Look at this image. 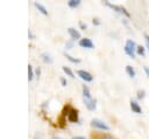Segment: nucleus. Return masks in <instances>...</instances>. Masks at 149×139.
<instances>
[{
  "instance_id": "1",
  "label": "nucleus",
  "mask_w": 149,
  "mask_h": 139,
  "mask_svg": "<svg viewBox=\"0 0 149 139\" xmlns=\"http://www.w3.org/2000/svg\"><path fill=\"white\" fill-rule=\"evenodd\" d=\"M136 44L133 40H127L126 46H125V51L128 56H130L132 58H135V53H136Z\"/></svg>"
},
{
  "instance_id": "2",
  "label": "nucleus",
  "mask_w": 149,
  "mask_h": 139,
  "mask_svg": "<svg viewBox=\"0 0 149 139\" xmlns=\"http://www.w3.org/2000/svg\"><path fill=\"white\" fill-rule=\"evenodd\" d=\"M64 114H68V119L72 123L78 121V112L74 109H71L70 106H66L64 109Z\"/></svg>"
},
{
  "instance_id": "3",
  "label": "nucleus",
  "mask_w": 149,
  "mask_h": 139,
  "mask_svg": "<svg viewBox=\"0 0 149 139\" xmlns=\"http://www.w3.org/2000/svg\"><path fill=\"white\" fill-rule=\"evenodd\" d=\"M91 126H93L95 128H99V130H109V126L108 125H106L102 120L97 119V118H94V119L91 120Z\"/></svg>"
},
{
  "instance_id": "4",
  "label": "nucleus",
  "mask_w": 149,
  "mask_h": 139,
  "mask_svg": "<svg viewBox=\"0 0 149 139\" xmlns=\"http://www.w3.org/2000/svg\"><path fill=\"white\" fill-rule=\"evenodd\" d=\"M106 4V6H108V7H111L112 9H114V11H116L118 13H122V14H125L126 16H129V13L126 11V8L125 7H122V6H118V5H114V4H111V2H105Z\"/></svg>"
},
{
  "instance_id": "5",
  "label": "nucleus",
  "mask_w": 149,
  "mask_h": 139,
  "mask_svg": "<svg viewBox=\"0 0 149 139\" xmlns=\"http://www.w3.org/2000/svg\"><path fill=\"white\" fill-rule=\"evenodd\" d=\"M77 74H78V76H79L81 79H84L85 82H91V81L93 79V76H92L90 72L85 71V70H78Z\"/></svg>"
},
{
  "instance_id": "6",
  "label": "nucleus",
  "mask_w": 149,
  "mask_h": 139,
  "mask_svg": "<svg viewBox=\"0 0 149 139\" xmlns=\"http://www.w3.org/2000/svg\"><path fill=\"white\" fill-rule=\"evenodd\" d=\"M79 46L83 48H93V42L90 39H81L79 41Z\"/></svg>"
},
{
  "instance_id": "7",
  "label": "nucleus",
  "mask_w": 149,
  "mask_h": 139,
  "mask_svg": "<svg viewBox=\"0 0 149 139\" xmlns=\"http://www.w3.org/2000/svg\"><path fill=\"white\" fill-rule=\"evenodd\" d=\"M84 103H85V106L88 109V110H94L95 109V99L93 98H90V99H86L84 98Z\"/></svg>"
},
{
  "instance_id": "8",
  "label": "nucleus",
  "mask_w": 149,
  "mask_h": 139,
  "mask_svg": "<svg viewBox=\"0 0 149 139\" xmlns=\"http://www.w3.org/2000/svg\"><path fill=\"white\" fill-rule=\"evenodd\" d=\"M68 32H69L70 36H71L73 40H76V39H79V37H80V33H79L77 29H74V28H69V29H68Z\"/></svg>"
},
{
  "instance_id": "9",
  "label": "nucleus",
  "mask_w": 149,
  "mask_h": 139,
  "mask_svg": "<svg viewBox=\"0 0 149 139\" xmlns=\"http://www.w3.org/2000/svg\"><path fill=\"white\" fill-rule=\"evenodd\" d=\"M130 107H132V110H133L135 113H141V112H142L141 106H140L135 100H130Z\"/></svg>"
},
{
  "instance_id": "10",
  "label": "nucleus",
  "mask_w": 149,
  "mask_h": 139,
  "mask_svg": "<svg viewBox=\"0 0 149 139\" xmlns=\"http://www.w3.org/2000/svg\"><path fill=\"white\" fill-rule=\"evenodd\" d=\"M34 6L42 13V14H44V15H47L48 14V11H47V8L42 5V4H40V2H34Z\"/></svg>"
},
{
  "instance_id": "11",
  "label": "nucleus",
  "mask_w": 149,
  "mask_h": 139,
  "mask_svg": "<svg viewBox=\"0 0 149 139\" xmlns=\"http://www.w3.org/2000/svg\"><path fill=\"white\" fill-rule=\"evenodd\" d=\"M83 97L86 98V99L92 98V97H91V93H90V89H88L86 85H83Z\"/></svg>"
},
{
  "instance_id": "12",
  "label": "nucleus",
  "mask_w": 149,
  "mask_h": 139,
  "mask_svg": "<svg viewBox=\"0 0 149 139\" xmlns=\"http://www.w3.org/2000/svg\"><path fill=\"white\" fill-rule=\"evenodd\" d=\"M41 57H42L43 62H45V63H51V62H52L51 56H50L49 54H47V53H42V54H41Z\"/></svg>"
},
{
  "instance_id": "13",
  "label": "nucleus",
  "mask_w": 149,
  "mask_h": 139,
  "mask_svg": "<svg viewBox=\"0 0 149 139\" xmlns=\"http://www.w3.org/2000/svg\"><path fill=\"white\" fill-rule=\"evenodd\" d=\"M126 71H127V74L129 75V77H134V76H135V70H134L133 67L127 65V67H126Z\"/></svg>"
},
{
  "instance_id": "14",
  "label": "nucleus",
  "mask_w": 149,
  "mask_h": 139,
  "mask_svg": "<svg viewBox=\"0 0 149 139\" xmlns=\"http://www.w3.org/2000/svg\"><path fill=\"white\" fill-rule=\"evenodd\" d=\"M79 4H80V0H70V1L68 2L69 7H71V8H74V7L79 6Z\"/></svg>"
},
{
  "instance_id": "15",
  "label": "nucleus",
  "mask_w": 149,
  "mask_h": 139,
  "mask_svg": "<svg viewBox=\"0 0 149 139\" xmlns=\"http://www.w3.org/2000/svg\"><path fill=\"white\" fill-rule=\"evenodd\" d=\"M63 71L68 75V76H70V77H74L73 76V72H72V70L69 68V67H63Z\"/></svg>"
},
{
  "instance_id": "16",
  "label": "nucleus",
  "mask_w": 149,
  "mask_h": 139,
  "mask_svg": "<svg viewBox=\"0 0 149 139\" xmlns=\"http://www.w3.org/2000/svg\"><path fill=\"white\" fill-rule=\"evenodd\" d=\"M33 78H34V71H33L31 65L29 64V65H28V79H29V81H31Z\"/></svg>"
},
{
  "instance_id": "17",
  "label": "nucleus",
  "mask_w": 149,
  "mask_h": 139,
  "mask_svg": "<svg viewBox=\"0 0 149 139\" xmlns=\"http://www.w3.org/2000/svg\"><path fill=\"white\" fill-rule=\"evenodd\" d=\"M136 53H137V54H140V55H142V56H144V55H146L144 48H143L142 46H137V47H136Z\"/></svg>"
},
{
  "instance_id": "18",
  "label": "nucleus",
  "mask_w": 149,
  "mask_h": 139,
  "mask_svg": "<svg viewBox=\"0 0 149 139\" xmlns=\"http://www.w3.org/2000/svg\"><path fill=\"white\" fill-rule=\"evenodd\" d=\"M65 57H66L69 61H71L72 63H79V62H80V60L74 58V57H72V56H70V55H68V54H65Z\"/></svg>"
},
{
  "instance_id": "19",
  "label": "nucleus",
  "mask_w": 149,
  "mask_h": 139,
  "mask_svg": "<svg viewBox=\"0 0 149 139\" xmlns=\"http://www.w3.org/2000/svg\"><path fill=\"white\" fill-rule=\"evenodd\" d=\"M65 47H66V49H71V48L73 47V41H72V40L68 41V42L65 43Z\"/></svg>"
},
{
  "instance_id": "20",
  "label": "nucleus",
  "mask_w": 149,
  "mask_h": 139,
  "mask_svg": "<svg viewBox=\"0 0 149 139\" xmlns=\"http://www.w3.org/2000/svg\"><path fill=\"white\" fill-rule=\"evenodd\" d=\"M143 97H144V91H143V90H140V91L137 92V98H139V99H142Z\"/></svg>"
},
{
  "instance_id": "21",
  "label": "nucleus",
  "mask_w": 149,
  "mask_h": 139,
  "mask_svg": "<svg viewBox=\"0 0 149 139\" xmlns=\"http://www.w3.org/2000/svg\"><path fill=\"white\" fill-rule=\"evenodd\" d=\"M34 139H42V134L40 132H36L35 135H34Z\"/></svg>"
},
{
  "instance_id": "22",
  "label": "nucleus",
  "mask_w": 149,
  "mask_h": 139,
  "mask_svg": "<svg viewBox=\"0 0 149 139\" xmlns=\"http://www.w3.org/2000/svg\"><path fill=\"white\" fill-rule=\"evenodd\" d=\"M144 39H146V43H147V48L149 50V35H144Z\"/></svg>"
},
{
  "instance_id": "23",
  "label": "nucleus",
  "mask_w": 149,
  "mask_h": 139,
  "mask_svg": "<svg viewBox=\"0 0 149 139\" xmlns=\"http://www.w3.org/2000/svg\"><path fill=\"white\" fill-rule=\"evenodd\" d=\"M61 83H62L63 86H65V85H66V79H65L64 77H62V78H61Z\"/></svg>"
},
{
  "instance_id": "24",
  "label": "nucleus",
  "mask_w": 149,
  "mask_h": 139,
  "mask_svg": "<svg viewBox=\"0 0 149 139\" xmlns=\"http://www.w3.org/2000/svg\"><path fill=\"white\" fill-rule=\"evenodd\" d=\"M92 22H93V25H95V26H99V25H100V22H99V20H98V19H93V21H92Z\"/></svg>"
},
{
  "instance_id": "25",
  "label": "nucleus",
  "mask_w": 149,
  "mask_h": 139,
  "mask_svg": "<svg viewBox=\"0 0 149 139\" xmlns=\"http://www.w3.org/2000/svg\"><path fill=\"white\" fill-rule=\"evenodd\" d=\"M28 36H29V39H34V34H33V32L30 29L28 30Z\"/></svg>"
},
{
  "instance_id": "26",
  "label": "nucleus",
  "mask_w": 149,
  "mask_h": 139,
  "mask_svg": "<svg viewBox=\"0 0 149 139\" xmlns=\"http://www.w3.org/2000/svg\"><path fill=\"white\" fill-rule=\"evenodd\" d=\"M79 26H80V28H81V29H85V28H86V25H85L84 22H81V21L79 22Z\"/></svg>"
},
{
  "instance_id": "27",
  "label": "nucleus",
  "mask_w": 149,
  "mask_h": 139,
  "mask_svg": "<svg viewBox=\"0 0 149 139\" xmlns=\"http://www.w3.org/2000/svg\"><path fill=\"white\" fill-rule=\"evenodd\" d=\"M144 71H146V74H147V76L149 77V67H147V65H146V67H144Z\"/></svg>"
},
{
  "instance_id": "28",
  "label": "nucleus",
  "mask_w": 149,
  "mask_h": 139,
  "mask_svg": "<svg viewBox=\"0 0 149 139\" xmlns=\"http://www.w3.org/2000/svg\"><path fill=\"white\" fill-rule=\"evenodd\" d=\"M101 139H114V138H112L111 135H104V137H101Z\"/></svg>"
},
{
  "instance_id": "29",
  "label": "nucleus",
  "mask_w": 149,
  "mask_h": 139,
  "mask_svg": "<svg viewBox=\"0 0 149 139\" xmlns=\"http://www.w3.org/2000/svg\"><path fill=\"white\" fill-rule=\"evenodd\" d=\"M72 139H85L84 137H74V138H72Z\"/></svg>"
},
{
  "instance_id": "30",
  "label": "nucleus",
  "mask_w": 149,
  "mask_h": 139,
  "mask_svg": "<svg viewBox=\"0 0 149 139\" xmlns=\"http://www.w3.org/2000/svg\"><path fill=\"white\" fill-rule=\"evenodd\" d=\"M52 139H61V138H52Z\"/></svg>"
}]
</instances>
